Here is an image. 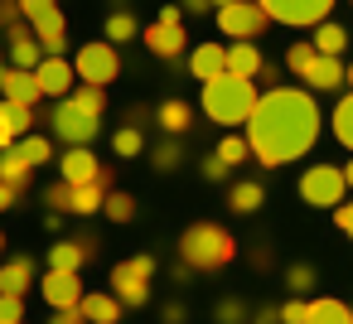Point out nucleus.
Here are the masks:
<instances>
[{
	"instance_id": "4d7b16f0",
	"label": "nucleus",
	"mask_w": 353,
	"mask_h": 324,
	"mask_svg": "<svg viewBox=\"0 0 353 324\" xmlns=\"http://www.w3.org/2000/svg\"><path fill=\"white\" fill-rule=\"evenodd\" d=\"M0 83H6V63H0Z\"/></svg>"
},
{
	"instance_id": "f704fd0d",
	"label": "nucleus",
	"mask_w": 353,
	"mask_h": 324,
	"mask_svg": "<svg viewBox=\"0 0 353 324\" xmlns=\"http://www.w3.org/2000/svg\"><path fill=\"white\" fill-rule=\"evenodd\" d=\"M102 213H107L112 223H131V218H136V199H131V194H121V189H112V194H107V203H102Z\"/></svg>"
},
{
	"instance_id": "dca6fc26",
	"label": "nucleus",
	"mask_w": 353,
	"mask_h": 324,
	"mask_svg": "<svg viewBox=\"0 0 353 324\" xmlns=\"http://www.w3.org/2000/svg\"><path fill=\"white\" fill-rule=\"evenodd\" d=\"M59 170H63V184H92L97 174H102V165H97V155H92V145H68L63 150V160H59Z\"/></svg>"
},
{
	"instance_id": "c85d7f7f",
	"label": "nucleus",
	"mask_w": 353,
	"mask_h": 324,
	"mask_svg": "<svg viewBox=\"0 0 353 324\" xmlns=\"http://www.w3.org/2000/svg\"><path fill=\"white\" fill-rule=\"evenodd\" d=\"M329 126H334V141H339L343 150H353V92L334 102V117H329Z\"/></svg>"
},
{
	"instance_id": "f8f14e48",
	"label": "nucleus",
	"mask_w": 353,
	"mask_h": 324,
	"mask_svg": "<svg viewBox=\"0 0 353 324\" xmlns=\"http://www.w3.org/2000/svg\"><path fill=\"white\" fill-rule=\"evenodd\" d=\"M39 295L54 305V310H73L83 300V276L78 271H44L39 276Z\"/></svg>"
},
{
	"instance_id": "b1692460",
	"label": "nucleus",
	"mask_w": 353,
	"mask_h": 324,
	"mask_svg": "<svg viewBox=\"0 0 353 324\" xmlns=\"http://www.w3.org/2000/svg\"><path fill=\"white\" fill-rule=\"evenodd\" d=\"M261 203H266V184H261V179H232V184H228V208H232V213L247 218V213H256Z\"/></svg>"
},
{
	"instance_id": "6e6552de",
	"label": "nucleus",
	"mask_w": 353,
	"mask_h": 324,
	"mask_svg": "<svg viewBox=\"0 0 353 324\" xmlns=\"http://www.w3.org/2000/svg\"><path fill=\"white\" fill-rule=\"evenodd\" d=\"M54 131H59L63 145H92V136L102 131V112H92V107L63 97V102L54 107Z\"/></svg>"
},
{
	"instance_id": "72a5a7b5",
	"label": "nucleus",
	"mask_w": 353,
	"mask_h": 324,
	"mask_svg": "<svg viewBox=\"0 0 353 324\" xmlns=\"http://www.w3.org/2000/svg\"><path fill=\"white\" fill-rule=\"evenodd\" d=\"M213 155H218V160H223V165H228V170H237V165H242V160H247V155H252V145H247V136H223V141H218V150H213Z\"/></svg>"
},
{
	"instance_id": "e433bc0d",
	"label": "nucleus",
	"mask_w": 353,
	"mask_h": 324,
	"mask_svg": "<svg viewBox=\"0 0 353 324\" xmlns=\"http://www.w3.org/2000/svg\"><path fill=\"white\" fill-rule=\"evenodd\" d=\"M44 203H49L54 213H68V203H73V184H63V179L49 184V189H44Z\"/></svg>"
},
{
	"instance_id": "f3484780",
	"label": "nucleus",
	"mask_w": 353,
	"mask_h": 324,
	"mask_svg": "<svg viewBox=\"0 0 353 324\" xmlns=\"http://www.w3.org/2000/svg\"><path fill=\"white\" fill-rule=\"evenodd\" d=\"M6 34H10V68H25V73H34V68L44 63V59H39L44 49H39V39H34V30H30V25L20 20V25H10Z\"/></svg>"
},
{
	"instance_id": "f257e3e1",
	"label": "nucleus",
	"mask_w": 353,
	"mask_h": 324,
	"mask_svg": "<svg viewBox=\"0 0 353 324\" xmlns=\"http://www.w3.org/2000/svg\"><path fill=\"white\" fill-rule=\"evenodd\" d=\"M314 141H319V102H314V92L271 88V92L256 97V112L247 117L252 160L276 170V165H290V160L310 155Z\"/></svg>"
},
{
	"instance_id": "9d476101",
	"label": "nucleus",
	"mask_w": 353,
	"mask_h": 324,
	"mask_svg": "<svg viewBox=\"0 0 353 324\" xmlns=\"http://www.w3.org/2000/svg\"><path fill=\"white\" fill-rule=\"evenodd\" d=\"M213 20H218V30L237 44V39H252L256 44V34L271 25V15L256 6V0H232V6H223V10H213Z\"/></svg>"
},
{
	"instance_id": "7c9ffc66",
	"label": "nucleus",
	"mask_w": 353,
	"mask_h": 324,
	"mask_svg": "<svg viewBox=\"0 0 353 324\" xmlns=\"http://www.w3.org/2000/svg\"><path fill=\"white\" fill-rule=\"evenodd\" d=\"M314 281H319V276H314V266H305V261L285 266V290H290L295 300H305V295L314 290Z\"/></svg>"
},
{
	"instance_id": "0eeeda50",
	"label": "nucleus",
	"mask_w": 353,
	"mask_h": 324,
	"mask_svg": "<svg viewBox=\"0 0 353 324\" xmlns=\"http://www.w3.org/2000/svg\"><path fill=\"white\" fill-rule=\"evenodd\" d=\"M117 73H121V54H117V44L92 39V44H83V49H78L73 78H83L88 88H107V83H117Z\"/></svg>"
},
{
	"instance_id": "2eb2a0df",
	"label": "nucleus",
	"mask_w": 353,
	"mask_h": 324,
	"mask_svg": "<svg viewBox=\"0 0 353 324\" xmlns=\"http://www.w3.org/2000/svg\"><path fill=\"white\" fill-rule=\"evenodd\" d=\"M34 83H39V97H68L73 92V63L68 59H44L39 68H34Z\"/></svg>"
},
{
	"instance_id": "49530a36",
	"label": "nucleus",
	"mask_w": 353,
	"mask_h": 324,
	"mask_svg": "<svg viewBox=\"0 0 353 324\" xmlns=\"http://www.w3.org/2000/svg\"><path fill=\"white\" fill-rule=\"evenodd\" d=\"M247 310L237 305V300H218V319H242Z\"/></svg>"
},
{
	"instance_id": "3c124183",
	"label": "nucleus",
	"mask_w": 353,
	"mask_h": 324,
	"mask_svg": "<svg viewBox=\"0 0 353 324\" xmlns=\"http://www.w3.org/2000/svg\"><path fill=\"white\" fill-rule=\"evenodd\" d=\"M179 10H194V15H203V10H213L208 0H179Z\"/></svg>"
},
{
	"instance_id": "c756f323",
	"label": "nucleus",
	"mask_w": 353,
	"mask_h": 324,
	"mask_svg": "<svg viewBox=\"0 0 353 324\" xmlns=\"http://www.w3.org/2000/svg\"><path fill=\"white\" fill-rule=\"evenodd\" d=\"M15 150L25 155V165H30V170H39V165H49V155H54V145H49V136H34V131H30V136H20V141H15Z\"/></svg>"
},
{
	"instance_id": "a19ab883",
	"label": "nucleus",
	"mask_w": 353,
	"mask_h": 324,
	"mask_svg": "<svg viewBox=\"0 0 353 324\" xmlns=\"http://www.w3.org/2000/svg\"><path fill=\"white\" fill-rule=\"evenodd\" d=\"M20 141V131H15V117H10V107L0 102V150H10Z\"/></svg>"
},
{
	"instance_id": "bb28decb",
	"label": "nucleus",
	"mask_w": 353,
	"mask_h": 324,
	"mask_svg": "<svg viewBox=\"0 0 353 324\" xmlns=\"http://www.w3.org/2000/svg\"><path fill=\"white\" fill-rule=\"evenodd\" d=\"M310 44H314L319 54H329V59H339V54L348 49V30H343V25H334V20H324V25H314V34H310Z\"/></svg>"
},
{
	"instance_id": "393cba45",
	"label": "nucleus",
	"mask_w": 353,
	"mask_h": 324,
	"mask_svg": "<svg viewBox=\"0 0 353 324\" xmlns=\"http://www.w3.org/2000/svg\"><path fill=\"white\" fill-rule=\"evenodd\" d=\"M189 73H194L199 83H213L218 73H228V68H223V44H194V54H189Z\"/></svg>"
},
{
	"instance_id": "6ab92c4d",
	"label": "nucleus",
	"mask_w": 353,
	"mask_h": 324,
	"mask_svg": "<svg viewBox=\"0 0 353 324\" xmlns=\"http://www.w3.org/2000/svg\"><path fill=\"white\" fill-rule=\"evenodd\" d=\"M107 194H112V174L102 170L92 184H78V189H73V203H68V213H73V218H92V213H102Z\"/></svg>"
},
{
	"instance_id": "f03ea898",
	"label": "nucleus",
	"mask_w": 353,
	"mask_h": 324,
	"mask_svg": "<svg viewBox=\"0 0 353 324\" xmlns=\"http://www.w3.org/2000/svg\"><path fill=\"white\" fill-rule=\"evenodd\" d=\"M237 252H242V242L223 223H189L179 232V266L184 271H223L237 261Z\"/></svg>"
},
{
	"instance_id": "13d9d810",
	"label": "nucleus",
	"mask_w": 353,
	"mask_h": 324,
	"mask_svg": "<svg viewBox=\"0 0 353 324\" xmlns=\"http://www.w3.org/2000/svg\"><path fill=\"white\" fill-rule=\"evenodd\" d=\"M0 247H6V232H0Z\"/></svg>"
},
{
	"instance_id": "1a4fd4ad",
	"label": "nucleus",
	"mask_w": 353,
	"mask_h": 324,
	"mask_svg": "<svg viewBox=\"0 0 353 324\" xmlns=\"http://www.w3.org/2000/svg\"><path fill=\"white\" fill-rule=\"evenodd\" d=\"M343 194H348V179H343L339 165H310V170L300 174V199H305L310 208H339Z\"/></svg>"
},
{
	"instance_id": "052dcab7",
	"label": "nucleus",
	"mask_w": 353,
	"mask_h": 324,
	"mask_svg": "<svg viewBox=\"0 0 353 324\" xmlns=\"http://www.w3.org/2000/svg\"><path fill=\"white\" fill-rule=\"evenodd\" d=\"M348 310H353V305H348Z\"/></svg>"
},
{
	"instance_id": "4be33fe9",
	"label": "nucleus",
	"mask_w": 353,
	"mask_h": 324,
	"mask_svg": "<svg viewBox=\"0 0 353 324\" xmlns=\"http://www.w3.org/2000/svg\"><path fill=\"white\" fill-rule=\"evenodd\" d=\"M34 256H10V261H0V295H25L30 285H34Z\"/></svg>"
},
{
	"instance_id": "aec40b11",
	"label": "nucleus",
	"mask_w": 353,
	"mask_h": 324,
	"mask_svg": "<svg viewBox=\"0 0 353 324\" xmlns=\"http://www.w3.org/2000/svg\"><path fill=\"white\" fill-rule=\"evenodd\" d=\"M78 310H83L88 324H121V310H126V305H121L112 290H83Z\"/></svg>"
},
{
	"instance_id": "9b49d317",
	"label": "nucleus",
	"mask_w": 353,
	"mask_h": 324,
	"mask_svg": "<svg viewBox=\"0 0 353 324\" xmlns=\"http://www.w3.org/2000/svg\"><path fill=\"white\" fill-rule=\"evenodd\" d=\"M256 6L276 20V25H290V30H314L329 20L334 0H256Z\"/></svg>"
},
{
	"instance_id": "ddd939ff",
	"label": "nucleus",
	"mask_w": 353,
	"mask_h": 324,
	"mask_svg": "<svg viewBox=\"0 0 353 324\" xmlns=\"http://www.w3.org/2000/svg\"><path fill=\"white\" fill-rule=\"evenodd\" d=\"M141 39H145V49H150L155 59H179V54L189 49V34H184V25H165V20L145 25V30H141Z\"/></svg>"
},
{
	"instance_id": "423d86ee",
	"label": "nucleus",
	"mask_w": 353,
	"mask_h": 324,
	"mask_svg": "<svg viewBox=\"0 0 353 324\" xmlns=\"http://www.w3.org/2000/svg\"><path fill=\"white\" fill-rule=\"evenodd\" d=\"M150 281H155V256H145V252L112 266V295H117L126 310L150 305Z\"/></svg>"
},
{
	"instance_id": "a878e982",
	"label": "nucleus",
	"mask_w": 353,
	"mask_h": 324,
	"mask_svg": "<svg viewBox=\"0 0 353 324\" xmlns=\"http://www.w3.org/2000/svg\"><path fill=\"white\" fill-rule=\"evenodd\" d=\"M30 179H34V170L25 165V155H20L15 145H10V150H0V184H10L15 194H25Z\"/></svg>"
},
{
	"instance_id": "5701e85b",
	"label": "nucleus",
	"mask_w": 353,
	"mask_h": 324,
	"mask_svg": "<svg viewBox=\"0 0 353 324\" xmlns=\"http://www.w3.org/2000/svg\"><path fill=\"white\" fill-rule=\"evenodd\" d=\"M0 97H6V102H20V107H39V83H34V73H25V68H6Z\"/></svg>"
},
{
	"instance_id": "a18cd8bd",
	"label": "nucleus",
	"mask_w": 353,
	"mask_h": 324,
	"mask_svg": "<svg viewBox=\"0 0 353 324\" xmlns=\"http://www.w3.org/2000/svg\"><path fill=\"white\" fill-rule=\"evenodd\" d=\"M49 324H88V319H83V310L73 305V310H54V319H49Z\"/></svg>"
},
{
	"instance_id": "39448f33",
	"label": "nucleus",
	"mask_w": 353,
	"mask_h": 324,
	"mask_svg": "<svg viewBox=\"0 0 353 324\" xmlns=\"http://www.w3.org/2000/svg\"><path fill=\"white\" fill-rule=\"evenodd\" d=\"M20 15H25V25L34 30L44 59H63V49H68V25H63V15H59V0H20Z\"/></svg>"
},
{
	"instance_id": "6e6d98bb",
	"label": "nucleus",
	"mask_w": 353,
	"mask_h": 324,
	"mask_svg": "<svg viewBox=\"0 0 353 324\" xmlns=\"http://www.w3.org/2000/svg\"><path fill=\"white\" fill-rule=\"evenodd\" d=\"M348 88H353V63H348Z\"/></svg>"
},
{
	"instance_id": "c9c22d12",
	"label": "nucleus",
	"mask_w": 353,
	"mask_h": 324,
	"mask_svg": "<svg viewBox=\"0 0 353 324\" xmlns=\"http://www.w3.org/2000/svg\"><path fill=\"white\" fill-rule=\"evenodd\" d=\"M179 155H184V150H179V141L170 136L165 145H155V170H160V174H170V170L179 165Z\"/></svg>"
},
{
	"instance_id": "ea45409f",
	"label": "nucleus",
	"mask_w": 353,
	"mask_h": 324,
	"mask_svg": "<svg viewBox=\"0 0 353 324\" xmlns=\"http://www.w3.org/2000/svg\"><path fill=\"white\" fill-rule=\"evenodd\" d=\"M281 324H310V300H285L281 305Z\"/></svg>"
},
{
	"instance_id": "4c0bfd02",
	"label": "nucleus",
	"mask_w": 353,
	"mask_h": 324,
	"mask_svg": "<svg viewBox=\"0 0 353 324\" xmlns=\"http://www.w3.org/2000/svg\"><path fill=\"white\" fill-rule=\"evenodd\" d=\"M0 324H25V295H0Z\"/></svg>"
},
{
	"instance_id": "4468645a",
	"label": "nucleus",
	"mask_w": 353,
	"mask_h": 324,
	"mask_svg": "<svg viewBox=\"0 0 353 324\" xmlns=\"http://www.w3.org/2000/svg\"><path fill=\"white\" fill-rule=\"evenodd\" d=\"M223 68H228L232 78H252V83H256V73L266 68V54H261L252 39H237V44L223 49Z\"/></svg>"
},
{
	"instance_id": "c03bdc74",
	"label": "nucleus",
	"mask_w": 353,
	"mask_h": 324,
	"mask_svg": "<svg viewBox=\"0 0 353 324\" xmlns=\"http://www.w3.org/2000/svg\"><path fill=\"white\" fill-rule=\"evenodd\" d=\"M334 227H343V232H348V237H353V199H348V203H339V208H334Z\"/></svg>"
},
{
	"instance_id": "864d4df0",
	"label": "nucleus",
	"mask_w": 353,
	"mask_h": 324,
	"mask_svg": "<svg viewBox=\"0 0 353 324\" xmlns=\"http://www.w3.org/2000/svg\"><path fill=\"white\" fill-rule=\"evenodd\" d=\"M343 179H348V189H353V160H348V170H343Z\"/></svg>"
},
{
	"instance_id": "412c9836",
	"label": "nucleus",
	"mask_w": 353,
	"mask_h": 324,
	"mask_svg": "<svg viewBox=\"0 0 353 324\" xmlns=\"http://www.w3.org/2000/svg\"><path fill=\"white\" fill-rule=\"evenodd\" d=\"M155 126L165 131V136H184V131H194V107L184 102V97H165L160 107H155Z\"/></svg>"
},
{
	"instance_id": "cd10ccee",
	"label": "nucleus",
	"mask_w": 353,
	"mask_h": 324,
	"mask_svg": "<svg viewBox=\"0 0 353 324\" xmlns=\"http://www.w3.org/2000/svg\"><path fill=\"white\" fill-rule=\"evenodd\" d=\"M310 324H353V310L334 295H319V300H310Z\"/></svg>"
},
{
	"instance_id": "20e7f679",
	"label": "nucleus",
	"mask_w": 353,
	"mask_h": 324,
	"mask_svg": "<svg viewBox=\"0 0 353 324\" xmlns=\"http://www.w3.org/2000/svg\"><path fill=\"white\" fill-rule=\"evenodd\" d=\"M285 68H290L300 83H310L314 92H334V88H343V83H348L343 59H329V54H319L314 44H295V49L285 54Z\"/></svg>"
},
{
	"instance_id": "473e14b6",
	"label": "nucleus",
	"mask_w": 353,
	"mask_h": 324,
	"mask_svg": "<svg viewBox=\"0 0 353 324\" xmlns=\"http://www.w3.org/2000/svg\"><path fill=\"white\" fill-rule=\"evenodd\" d=\"M112 150H117L121 160H136V155L145 150V136H141L136 126H121V131H112Z\"/></svg>"
},
{
	"instance_id": "603ef678",
	"label": "nucleus",
	"mask_w": 353,
	"mask_h": 324,
	"mask_svg": "<svg viewBox=\"0 0 353 324\" xmlns=\"http://www.w3.org/2000/svg\"><path fill=\"white\" fill-rule=\"evenodd\" d=\"M252 266H256V271H266V266H271V252H266V247H261V252H252Z\"/></svg>"
},
{
	"instance_id": "8fccbe9b",
	"label": "nucleus",
	"mask_w": 353,
	"mask_h": 324,
	"mask_svg": "<svg viewBox=\"0 0 353 324\" xmlns=\"http://www.w3.org/2000/svg\"><path fill=\"white\" fill-rule=\"evenodd\" d=\"M165 324H184V305H165Z\"/></svg>"
},
{
	"instance_id": "37998d69",
	"label": "nucleus",
	"mask_w": 353,
	"mask_h": 324,
	"mask_svg": "<svg viewBox=\"0 0 353 324\" xmlns=\"http://www.w3.org/2000/svg\"><path fill=\"white\" fill-rule=\"evenodd\" d=\"M228 174H232V170H228L218 155H208V160H203V179H213V184H218V179H228Z\"/></svg>"
},
{
	"instance_id": "5fc2aeb1",
	"label": "nucleus",
	"mask_w": 353,
	"mask_h": 324,
	"mask_svg": "<svg viewBox=\"0 0 353 324\" xmlns=\"http://www.w3.org/2000/svg\"><path fill=\"white\" fill-rule=\"evenodd\" d=\"M208 6H213V10H223V6H232V0H208Z\"/></svg>"
},
{
	"instance_id": "79ce46f5",
	"label": "nucleus",
	"mask_w": 353,
	"mask_h": 324,
	"mask_svg": "<svg viewBox=\"0 0 353 324\" xmlns=\"http://www.w3.org/2000/svg\"><path fill=\"white\" fill-rule=\"evenodd\" d=\"M25 15H20V0H0V30H10V25H20Z\"/></svg>"
},
{
	"instance_id": "2f4dec72",
	"label": "nucleus",
	"mask_w": 353,
	"mask_h": 324,
	"mask_svg": "<svg viewBox=\"0 0 353 324\" xmlns=\"http://www.w3.org/2000/svg\"><path fill=\"white\" fill-rule=\"evenodd\" d=\"M141 34V25H136V15H126V10H117V15H107V44H126V39H136Z\"/></svg>"
},
{
	"instance_id": "bf43d9fd",
	"label": "nucleus",
	"mask_w": 353,
	"mask_h": 324,
	"mask_svg": "<svg viewBox=\"0 0 353 324\" xmlns=\"http://www.w3.org/2000/svg\"><path fill=\"white\" fill-rule=\"evenodd\" d=\"M348 6H353V0H348Z\"/></svg>"
},
{
	"instance_id": "09e8293b",
	"label": "nucleus",
	"mask_w": 353,
	"mask_h": 324,
	"mask_svg": "<svg viewBox=\"0 0 353 324\" xmlns=\"http://www.w3.org/2000/svg\"><path fill=\"white\" fill-rule=\"evenodd\" d=\"M160 20H165V25H184V10H179V6H165Z\"/></svg>"
},
{
	"instance_id": "7ed1b4c3",
	"label": "nucleus",
	"mask_w": 353,
	"mask_h": 324,
	"mask_svg": "<svg viewBox=\"0 0 353 324\" xmlns=\"http://www.w3.org/2000/svg\"><path fill=\"white\" fill-rule=\"evenodd\" d=\"M256 83L252 78H232L218 73L213 83H203V117L218 126H247V117L256 112Z\"/></svg>"
},
{
	"instance_id": "a211bd4d",
	"label": "nucleus",
	"mask_w": 353,
	"mask_h": 324,
	"mask_svg": "<svg viewBox=\"0 0 353 324\" xmlns=\"http://www.w3.org/2000/svg\"><path fill=\"white\" fill-rule=\"evenodd\" d=\"M92 252H97V242H92V237H68V242H54V247H49V271H83Z\"/></svg>"
},
{
	"instance_id": "58836bf2",
	"label": "nucleus",
	"mask_w": 353,
	"mask_h": 324,
	"mask_svg": "<svg viewBox=\"0 0 353 324\" xmlns=\"http://www.w3.org/2000/svg\"><path fill=\"white\" fill-rule=\"evenodd\" d=\"M68 97H73V102H83V107H92V112H107V92H102V88H88V83H83V88H78V92H68Z\"/></svg>"
},
{
	"instance_id": "de8ad7c7",
	"label": "nucleus",
	"mask_w": 353,
	"mask_h": 324,
	"mask_svg": "<svg viewBox=\"0 0 353 324\" xmlns=\"http://www.w3.org/2000/svg\"><path fill=\"white\" fill-rule=\"evenodd\" d=\"M15 203H20V194H15V189H10V184H0V213H10V208H15Z\"/></svg>"
}]
</instances>
